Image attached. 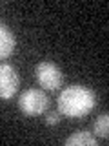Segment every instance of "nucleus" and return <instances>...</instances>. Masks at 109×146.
Here are the masks:
<instances>
[{"label": "nucleus", "mask_w": 109, "mask_h": 146, "mask_svg": "<svg viewBox=\"0 0 109 146\" xmlns=\"http://www.w3.org/2000/svg\"><path fill=\"white\" fill-rule=\"evenodd\" d=\"M95 93L85 86H69L64 88L58 95V111L66 117L71 119H80L87 115L91 110L95 108Z\"/></svg>", "instance_id": "f257e3e1"}, {"label": "nucleus", "mask_w": 109, "mask_h": 146, "mask_svg": "<svg viewBox=\"0 0 109 146\" xmlns=\"http://www.w3.org/2000/svg\"><path fill=\"white\" fill-rule=\"evenodd\" d=\"M49 106V99L42 90H26L18 97V108L27 117L40 115Z\"/></svg>", "instance_id": "f03ea898"}, {"label": "nucleus", "mask_w": 109, "mask_h": 146, "mask_svg": "<svg viewBox=\"0 0 109 146\" xmlns=\"http://www.w3.org/2000/svg\"><path fill=\"white\" fill-rule=\"evenodd\" d=\"M35 73H36L38 84L42 86L44 90L54 91V90H58L62 86L64 75H62V70L54 62H40L38 66H36Z\"/></svg>", "instance_id": "7ed1b4c3"}, {"label": "nucleus", "mask_w": 109, "mask_h": 146, "mask_svg": "<svg viewBox=\"0 0 109 146\" xmlns=\"http://www.w3.org/2000/svg\"><path fill=\"white\" fill-rule=\"evenodd\" d=\"M20 79L11 64H0V99H11L16 93Z\"/></svg>", "instance_id": "20e7f679"}, {"label": "nucleus", "mask_w": 109, "mask_h": 146, "mask_svg": "<svg viewBox=\"0 0 109 146\" xmlns=\"http://www.w3.org/2000/svg\"><path fill=\"white\" fill-rule=\"evenodd\" d=\"M15 46H16L15 35L11 33V29L7 26H4L0 22V60L7 58L9 55L15 51Z\"/></svg>", "instance_id": "39448f33"}, {"label": "nucleus", "mask_w": 109, "mask_h": 146, "mask_svg": "<svg viewBox=\"0 0 109 146\" xmlns=\"http://www.w3.org/2000/svg\"><path fill=\"white\" fill-rule=\"evenodd\" d=\"M66 146H97V137L87 130H80L67 137Z\"/></svg>", "instance_id": "423d86ee"}, {"label": "nucleus", "mask_w": 109, "mask_h": 146, "mask_svg": "<svg viewBox=\"0 0 109 146\" xmlns=\"http://www.w3.org/2000/svg\"><path fill=\"white\" fill-rule=\"evenodd\" d=\"M93 131L97 137H102V139H107L109 137V115L107 113H102L93 124Z\"/></svg>", "instance_id": "0eeeda50"}, {"label": "nucleus", "mask_w": 109, "mask_h": 146, "mask_svg": "<svg viewBox=\"0 0 109 146\" xmlns=\"http://www.w3.org/2000/svg\"><path fill=\"white\" fill-rule=\"evenodd\" d=\"M44 121H45V124H49V126L58 124V122H60V111H49Z\"/></svg>", "instance_id": "6e6552de"}]
</instances>
